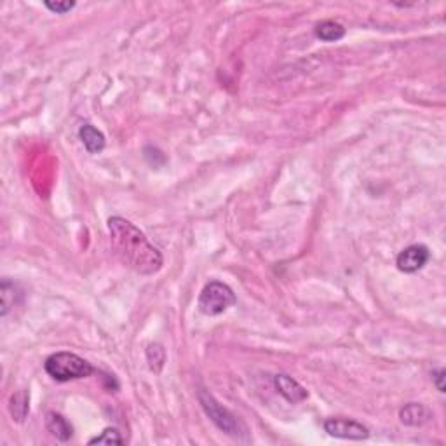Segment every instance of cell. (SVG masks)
Segmentation results:
<instances>
[{
	"mask_svg": "<svg viewBox=\"0 0 446 446\" xmlns=\"http://www.w3.org/2000/svg\"><path fill=\"white\" fill-rule=\"evenodd\" d=\"M325 431L328 432L333 438H340V439H354V441H361V439H366L370 436V431L368 427H364L363 423L355 422L352 419H345V416H331V419H326L325 423H322Z\"/></svg>",
	"mask_w": 446,
	"mask_h": 446,
	"instance_id": "5b68a950",
	"label": "cell"
},
{
	"mask_svg": "<svg viewBox=\"0 0 446 446\" xmlns=\"http://www.w3.org/2000/svg\"><path fill=\"white\" fill-rule=\"evenodd\" d=\"M401 422L410 427H420L423 423H427L431 420V412L420 403H408L401 408L399 412Z\"/></svg>",
	"mask_w": 446,
	"mask_h": 446,
	"instance_id": "ba28073f",
	"label": "cell"
},
{
	"mask_svg": "<svg viewBox=\"0 0 446 446\" xmlns=\"http://www.w3.org/2000/svg\"><path fill=\"white\" fill-rule=\"evenodd\" d=\"M46 373L56 382H70V380H79L87 378L95 373V368L89 361H86L80 355L73 352H56L51 354L44 363Z\"/></svg>",
	"mask_w": 446,
	"mask_h": 446,
	"instance_id": "7a4b0ae2",
	"label": "cell"
},
{
	"mask_svg": "<svg viewBox=\"0 0 446 446\" xmlns=\"http://www.w3.org/2000/svg\"><path fill=\"white\" fill-rule=\"evenodd\" d=\"M44 5H46L47 9H49L51 12H56V14H67L69 11H72L73 8H75V2H44Z\"/></svg>",
	"mask_w": 446,
	"mask_h": 446,
	"instance_id": "2e32d148",
	"label": "cell"
},
{
	"mask_svg": "<svg viewBox=\"0 0 446 446\" xmlns=\"http://www.w3.org/2000/svg\"><path fill=\"white\" fill-rule=\"evenodd\" d=\"M9 412H11L12 419L16 422H23L27 419L28 412H30V394L28 390H19V392L12 394L9 399Z\"/></svg>",
	"mask_w": 446,
	"mask_h": 446,
	"instance_id": "8fae6325",
	"label": "cell"
},
{
	"mask_svg": "<svg viewBox=\"0 0 446 446\" xmlns=\"http://www.w3.org/2000/svg\"><path fill=\"white\" fill-rule=\"evenodd\" d=\"M16 287L18 286H16L14 283H11L9 279H4L2 284H0V296H2V310H0V314H2V318H5L9 310L14 307Z\"/></svg>",
	"mask_w": 446,
	"mask_h": 446,
	"instance_id": "4fadbf2b",
	"label": "cell"
},
{
	"mask_svg": "<svg viewBox=\"0 0 446 446\" xmlns=\"http://www.w3.org/2000/svg\"><path fill=\"white\" fill-rule=\"evenodd\" d=\"M235 302H237V298H235L231 286L220 283V281H211L202 287L197 307L204 316H220L227 309H231L232 305H235Z\"/></svg>",
	"mask_w": 446,
	"mask_h": 446,
	"instance_id": "3957f363",
	"label": "cell"
},
{
	"mask_svg": "<svg viewBox=\"0 0 446 446\" xmlns=\"http://www.w3.org/2000/svg\"><path fill=\"white\" fill-rule=\"evenodd\" d=\"M274 386H276V390L290 403H300V401L307 399V390L296 382L295 378H292L286 373H277L274 377Z\"/></svg>",
	"mask_w": 446,
	"mask_h": 446,
	"instance_id": "52a82bcc",
	"label": "cell"
},
{
	"mask_svg": "<svg viewBox=\"0 0 446 446\" xmlns=\"http://www.w3.org/2000/svg\"><path fill=\"white\" fill-rule=\"evenodd\" d=\"M79 138L82 140L84 147L89 154H99L105 148V137L99 129H96L93 124H84L79 129Z\"/></svg>",
	"mask_w": 446,
	"mask_h": 446,
	"instance_id": "30bf717a",
	"label": "cell"
},
{
	"mask_svg": "<svg viewBox=\"0 0 446 446\" xmlns=\"http://www.w3.org/2000/svg\"><path fill=\"white\" fill-rule=\"evenodd\" d=\"M147 361H148V366H150L152 371H155V373H161V370L164 368V363H166V352H164L163 345H159V344L148 345Z\"/></svg>",
	"mask_w": 446,
	"mask_h": 446,
	"instance_id": "5bb4252c",
	"label": "cell"
},
{
	"mask_svg": "<svg viewBox=\"0 0 446 446\" xmlns=\"http://www.w3.org/2000/svg\"><path fill=\"white\" fill-rule=\"evenodd\" d=\"M89 445H124V438L117 429L106 427L102 434L89 439Z\"/></svg>",
	"mask_w": 446,
	"mask_h": 446,
	"instance_id": "9a60e30c",
	"label": "cell"
},
{
	"mask_svg": "<svg viewBox=\"0 0 446 446\" xmlns=\"http://www.w3.org/2000/svg\"><path fill=\"white\" fill-rule=\"evenodd\" d=\"M431 258V251L423 244H412L405 248L396 258L397 269L405 274H415L425 267V263Z\"/></svg>",
	"mask_w": 446,
	"mask_h": 446,
	"instance_id": "8992f818",
	"label": "cell"
},
{
	"mask_svg": "<svg viewBox=\"0 0 446 446\" xmlns=\"http://www.w3.org/2000/svg\"><path fill=\"white\" fill-rule=\"evenodd\" d=\"M197 397H199V403L200 406H202V410L206 412V415L211 419V422L215 423L220 431H223L228 436H234V438H239V436L242 434V425L239 423V420L235 419L234 413L228 412L227 408H223L211 394L206 392L204 389H200L199 392H197Z\"/></svg>",
	"mask_w": 446,
	"mask_h": 446,
	"instance_id": "277c9868",
	"label": "cell"
},
{
	"mask_svg": "<svg viewBox=\"0 0 446 446\" xmlns=\"http://www.w3.org/2000/svg\"><path fill=\"white\" fill-rule=\"evenodd\" d=\"M445 375H446V371L443 370V368L432 371V380H434V384H436V387H438L439 392H445Z\"/></svg>",
	"mask_w": 446,
	"mask_h": 446,
	"instance_id": "e0dca14e",
	"label": "cell"
},
{
	"mask_svg": "<svg viewBox=\"0 0 446 446\" xmlns=\"http://www.w3.org/2000/svg\"><path fill=\"white\" fill-rule=\"evenodd\" d=\"M106 227L115 255L128 269L140 276H154L163 269V255L152 246L137 225L122 216H112Z\"/></svg>",
	"mask_w": 446,
	"mask_h": 446,
	"instance_id": "6da1fadb",
	"label": "cell"
},
{
	"mask_svg": "<svg viewBox=\"0 0 446 446\" xmlns=\"http://www.w3.org/2000/svg\"><path fill=\"white\" fill-rule=\"evenodd\" d=\"M345 28L337 21H322L316 27V37L325 42H337L344 38Z\"/></svg>",
	"mask_w": 446,
	"mask_h": 446,
	"instance_id": "7c38bea8",
	"label": "cell"
},
{
	"mask_svg": "<svg viewBox=\"0 0 446 446\" xmlns=\"http://www.w3.org/2000/svg\"><path fill=\"white\" fill-rule=\"evenodd\" d=\"M46 429L58 441H70V438L73 436V429L69 420L56 412H49L46 415Z\"/></svg>",
	"mask_w": 446,
	"mask_h": 446,
	"instance_id": "9c48e42d",
	"label": "cell"
}]
</instances>
